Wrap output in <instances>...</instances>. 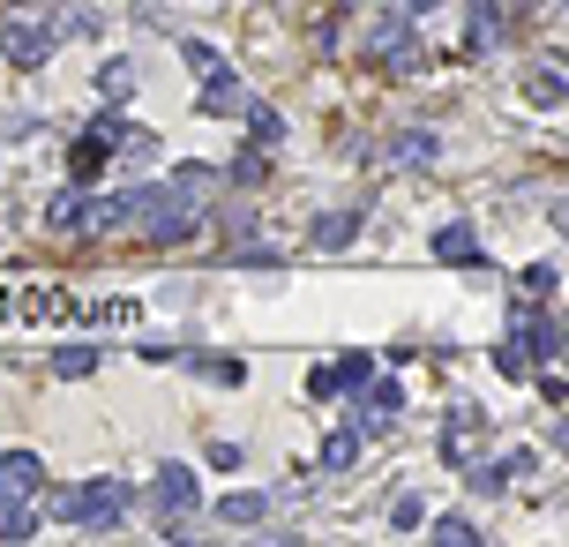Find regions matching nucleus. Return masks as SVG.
<instances>
[{
    "mask_svg": "<svg viewBox=\"0 0 569 547\" xmlns=\"http://www.w3.org/2000/svg\"><path fill=\"white\" fill-rule=\"evenodd\" d=\"M127 510H135V488H127V480H82L68 495H53V517H60V525H90V533H113Z\"/></svg>",
    "mask_w": 569,
    "mask_h": 547,
    "instance_id": "obj_1",
    "label": "nucleus"
},
{
    "mask_svg": "<svg viewBox=\"0 0 569 547\" xmlns=\"http://www.w3.org/2000/svg\"><path fill=\"white\" fill-rule=\"evenodd\" d=\"M196 225H203L196 180H180V188H150V196H143V241H150V248H180Z\"/></svg>",
    "mask_w": 569,
    "mask_h": 547,
    "instance_id": "obj_2",
    "label": "nucleus"
},
{
    "mask_svg": "<svg viewBox=\"0 0 569 547\" xmlns=\"http://www.w3.org/2000/svg\"><path fill=\"white\" fill-rule=\"evenodd\" d=\"M196 495H203V488H196V472H188V465H180V458H165V465H158V488H150V503H158V525H165V533H172V540L188 533L180 517L196 510Z\"/></svg>",
    "mask_w": 569,
    "mask_h": 547,
    "instance_id": "obj_3",
    "label": "nucleus"
},
{
    "mask_svg": "<svg viewBox=\"0 0 569 547\" xmlns=\"http://www.w3.org/2000/svg\"><path fill=\"white\" fill-rule=\"evenodd\" d=\"M367 376H375L367 353H337V360H323V368L308 376V390H315V398H345V390H367Z\"/></svg>",
    "mask_w": 569,
    "mask_h": 547,
    "instance_id": "obj_4",
    "label": "nucleus"
},
{
    "mask_svg": "<svg viewBox=\"0 0 569 547\" xmlns=\"http://www.w3.org/2000/svg\"><path fill=\"white\" fill-rule=\"evenodd\" d=\"M398 413H405V390H398L390 376H367V398H360V413H353V421H360L367 435H382Z\"/></svg>",
    "mask_w": 569,
    "mask_h": 547,
    "instance_id": "obj_5",
    "label": "nucleus"
},
{
    "mask_svg": "<svg viewBox=\"0 0 569 547\" xmlns=\"http://www.w3.org/2000/svg\"><path fill=\"white\" fill-rule=\"evenodd\" d=\"M53 38H60V23H8V60L15 68H45Z\"/></svg>",
    "mask_w": 569,
    "mask_h": 547,
    "instance_id": "obj_6",
    "label": "nucleus"
},
{
    "mask_svg": "<svg viewBox=\"0 0 569 547\" xmlns=\"http://www.w3.org/2000/svg\"><path fill=\"white\" fill-rule=\"evenodd\" d=\"M412 15V8H405ZM405 15H398V23H382V31H375V60H382V68H390V76H412V68H420V45H412V31H405Z\"/></svg>",
    "mask_w": 569,
    "mask_h": 547,
    "instance_id": "obj_7",
    "label": "nucleus"
},
{
    "mask_svg": "<svg viewBox=\"0 0 569 547\" xmlns=\"http://www.w3.org/2000/svg\"><path fill=\"white\" fill-rule=\"evenodd\" d=\"M38 488H45L38 450H0V495H38Z\"/></svg>",
    "mask_w": 569,
    "mask_h": 547,
    "instance_id": "obj_8",
    "label": "nucleus"
},
{
    "mask_svg": "<svg viewBox=\"0 0 569 547\" xmlns=\"http://www.w3.org/2000/svg\"><path fill=\"white\" fill-rule=\"evenodd\" d=\"M435 255H443V263H457V270H480V263H488V255H480V233H472L465 217H449L443 233H435Z\"/></svg>",
    "mask_w": 569,
    "mask_h": 547,
    "instance_id": "obj_9",
    "label": "nucleus"
},
{
    "mask_svg": "<svg viewBox=\"0 0 569 547\" xmlns=\"http://www.w3.org/2000/svg\"><path fill=\"white\" fill-rule=\"evenodd\" d=\"M532 368H539V353H532V337L510 323V337L494 345V376H502V382H532Z\"/></svg>",
    "mask_w": 569,
    "mask_h": 547,
    "instance_id": "obj_10",
    "label": "nucleus"
},
{
    "mask_svg": "<svg viewBox=\"0 0 569 547\" xmlns=\"http://www.w3.org/2000/svg\"><path fill=\"white\" fill-rule=\"evenodd\" d=\"M525 98L532 105H562L569 98V60H547L539 76H525Z\"/></svg>",
    "mask_w": 569,
    "mask_h": 547,
    "instance_id": "obj_11",
    "label": "nucleus"
},
{
    "mask_svg": "<svg viewBox=\"0 0 569 547\" xmlns=\"http://www.w3.org/2000/svg\"><path fill=\"white\" fill-rule=\"evenodd\" d=\"M23 533H38V503L31 495H0V540H23Z\"/></svg>",
    "mask_w": 569,
    "mask_h": 547,
    "instance_id": "obj_12",
    "label": "nucleus"
},
{
    "mask_svg": "<svg viewBox=\"0 0 569 547\" xmlns=\"http://www.w3.org/2000/svg\"><path fill=\"white\" fill-rule=\"evenodd\" d=\"M360 435H367L360 421H345V427H337V435L323 443V472H345V465L360 458Z\"/></svg>",
    "mask_w": 569,
    "mask_h": 547,
    "instance_id": "obj_13",
    "label": "nucleus"
},
{
    "mask_svg": "<svg viewBox=\"0 0 569 547\" xmlns=\"http://www.w3.org/2000/svg\"><path fill=\"white\" fill-rule=\"evenodd\" d=\"M263 517H270V495H255V488L217 503V525H263Z\"/></svg>",
    "mask_w": 569,
    "mask_h": 547,
    "instance_id": "obj_14",
    "label": "nucleus"
},
{
    "mask_svg": "<svg viewBox=\"0 0 569 547\" xmlns=\"http://www.w3.org/2000/svg\"><path fill=\"white\" fill-rule=\"evenodd\" d=\"M180 53H188V68H196L203 83H233V68H225V53H210L203 38H180Z\"/></svg>",
    "mask_w": 569,
    "mask_h": 547,
    "instance_id": "obj_15",
    "label": "nucleus"
},
{
    "mask_svg": "<svg viewBox=\"0 0 569 547\" xmlns=\"http://www.w3.org/2000/svg\"><path fill=\"white\" fill-rule=\"evenodd\" d=\"M105 150H113V143H105V135H82L76 150H68V166H76V180H82V188H90V180H98V172H105Z\"/></svg>",
    "mask_w": 569,
    "mask_h": 547,
    "instance_id": "obj_16",
    "label": "nucleus"
},
{
    "mask_svg": "<svg viewBox=\"0 0 569 547\" xmlns=\"http://www.w3.org/2000/svg\"><path fill=\"white\" fill-rule=\"evenodd\" d=\"M435 150H443V143H435V127H412V135H398V143H390V158H398V166H427Z\"/></svg>",
    "mask_w": 569,
    "mask_h": 547,
    "instance_id": "obj_17",
    "label": "nucleus"
},
{
    "mask_svg": "<svg viewBox=\"0 0 569 547\" xmlns=\"http://www.w3.org/2000/svg\"><path fill=\"white\" fill-rule=\"evenodd\" d=\"M247 135H255L263 150H278V143H284V113H278V105H247Z\"/></svg>",
    "mask_w": 569,
    "mask_h": 547,
    "instance_id": "obj_18",
    "label": "nucleus"
},
{
    "mask_svg": "<svg viewBox=\"0 0 569 547\" xmlns=\"http://www.w3.org/2000/svg\"><path fill=\"white\" fill-rule=\"evenodd\" d=\"M45 217H53L60 233H76V225H90V196H82V180H76V188H68V196H60V203H53Z\"/></svg>",
    "mask_w": 569,
    "mask_h": 547,
    "instance_id": "obj_19",
    "label": "nucleus"
},
{
    "mask_svg": "<svg viewBox=\"0 0 569 547\" xmlns=\"http://www.w3.org/2000/svg\"><path fill=\"white\" fill-rule=\"evenodd\" d=\"M353 233H360V211H337V217H323V225H315L308 241H315V248H345Z\"/></svg>",
    "mask_w": 569,
    "mask_h": 547,
    "instance_id": "obj_20",
    "label": "nucleus"
},
{
    "mask_svg": "<svg viewBox=\"0 0 569 547\" xmlns=\"http://www.w3.org/2000/svg\"><path fill=\"white\" fill-rule=\"evenodd\" d=\"M90 368H98V345H60V353H53V376H90Z\"/></svg>",
    "mask_w": 569,
    "mask_h": 547,
    "instance_id": "obj_21",
    "label": "nucleus"
},
{
    "mask_svg": "<svg viewBox=\"0 0 569 547\" xmlns=\"http://www.w3.org/2000/svg\"><path fill=\"white\" fill-rule=\"evenodd\" d=\"M494 38H502V8H494V0H480V8H472V53H488Z\"/></svg>",
    "mask_w": 569,
    "mask_h": 547,
    "instance_id": "obj_22",
    "label": "nucleus"
},
{
    "mask_svg": "<svg viewBox=\"0 0 569 547\" xmlns=\"http://www.w3.org/2000/svg\"><path fill=\"white\" fill-rule=\"evenodd\" d=\"M196 376H217V382H225V390H241V382H247V368H241V360H233V353H217V360H210V353H203V360H196Z\"/></svg>",
    "mask_w": 569,
    "mask_h": 547,
    "instance_id": "obj_23",
    "label": "nucleus"
},
{
    "mask_svg": "<svg viewBox=\"0 0 569 547\" xmlns=\"http://www.w3.org/2000/svg\"><path fill=\"white\" fill-rule=\"evenodd\" d=\"M98 90H105V98H127V90H135V68H127V60H105V68H98Z\"/></svg>",
    "mask_w": 569,
    "mask_h": 547,
    "instance_id": "obj_24",
    "label": "nucleus"
},
{
    "mask_svg": "<svg viewBox=\"0 0 569 547\" xmlns=\"http://www.w3.org/2000/svg\"><path fill=\"white\" fill-rule=\"evenodd\" d=\"M225 263H233V270H278L284 255H278V248H233Z\"/></svg>",
    "mask_w": 569,
    "mask_h": 547,
    "instance_id": "obj_25",
    "label": "nucleus"
},
{
    "mask_svg": "<svg viewBox=\"0 0 569 547\" xmlns=\"http://www.w3.org/2000/svg\"><path fill=\"white\" fill-rule=\"evenodd\" d=\"M435 540H480V525H472V517H435Z\"/></svg>",
    "mask_w": 569,
    "mask_h": 547,
    "instance_id": "obj_26",
    "label": "nucleus"
},
{
    "mask_svg": "<svg viewBox=\"0 0 569 547\" xmlns=\"http://www.w3.org/2000/svg\"><path fill=\"white\" fill-rule=\"evenodd\" d=\"M420 517H427V510H420V495H398V510H390V525H398V533H412Z\"/></svg>",
    "mask_w": 569,
    "mask_h": 547,
    "instance_id": "obj_27",
    "label": "nucleus"
},
{
    "mask_svg": "<svg viewBox=\"0 0 569 547\" xmlns=\"http://www.w3.org/2000/svg\"><path fill=\"white\" fill-rule=\"evenodd\" d=\"M525 293H555V263H532V270H525Z\"/></svg>",
    "mask_w": 569,
    "mask_h": 547,
    "instance_id": "obj_28",
    "label": "nucleus"
},
{
    "mask_svg": "<svg viewBox=\"0 0 569 547\" xmlns=\"http://www.w3.org/2000/svg\"><path fill=\"white\" fill-rule=\"evenodd\" d=\"M547 443H555V450L569 458V421H555V427H547Z\"/></svg>",
    "mask_w": 569,
    "mask_h": 547,
    "instance_id": "obj_29",
    "label": "nucleus"
},
{
    "mask_svg": "<svg viewBox=\"0 0 569 547\" xmlns=\"http://www.w3.org/2000/svg\"><path fill=\"white\" fill-rule=\"evenodd\" d=\"M555 225H562V233H569V196H562V203H555Z\"/></svg>",
    "mask_w": 569,
    "mask_h": 547,
    "instance_id": "obj_30",
    "label": "nucleus"
},
{
    "mask_svg": "<svg viewBox=\"0 0 569 547\" xmlns=\"http://www.w3.org/2000/svg\"><path fill=\"white\" fill-rule=\"evenodd\" d=\"M8 8H23V0H8Z\"/></svg>",
    "mask_w": 569,
    "mask_h": 547,
    "instance_id": "obj_31",
    "label": "nucleus"
}]
</instances>
